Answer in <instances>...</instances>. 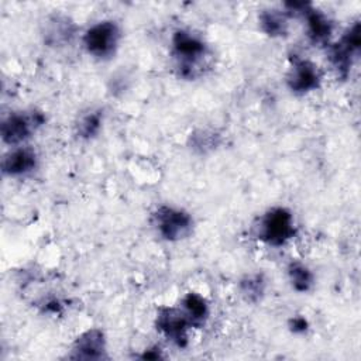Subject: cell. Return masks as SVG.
<instances>
[{"label": "cell", "instance_id": "cell-1", "mask_svg": "<svg viewBox=\"0 0 361 361\" xmlns=\"http://www.w3.org/2000/svg\"><path fill=\"white\" fill-rule=\"evenodd\" d=\"M171 54L178 75L192 80L203 73L209 56V47L199 34L179 28L172 34Z\"/></svg>", "mask_w": 361, "mask_h": 361}, {"label": "cell", "instance_id": "cell-2", "mask_svg": "<svg viewBox=\"0 0 361 361\" xmlns=\"http://www.w3.org/2000/svg\"><path fill=\"white\" fill-rule=\"evenodd\" d=\"M296 233L293 214L286 207H272L267 210L255 223V237L267 245L282 247Z\"/></svg>", "mask_w": 361, "mask_h": 361}, {"label": "cell", "instance_id": "cell-3", "mask_svg": "<svg viewBox=\"0 0 361 361\" xmlns=\"http://www.w3.org/2000/svg\"><path fill=\"white\" fill-rule=\"evenodd\" d=\"M121 31L116 21L113 20H103L90 25L83 37L82 42L89 55L96 59H110L120 44Z\"/></svg>", "mask_w": 361, "mask_h": 361}, {"label": "cell", "instance_id": "cell-4", "mask_svg": "<svg viewBox=\"0 0 361 361\" xmlns=\"http://www.w3.org/2000/svg\"><path fill=\"white\" fill-rule=\"evenodd\" d=\"M152 227L165 241H180L188 238L193 230V219L183 209L159 206L151 217Z\"/></svg>", "mask_w": 361, "mask_h": 361}, {"label": "cell", "instance_id": "cell-5", "mask_svg": "<svg viewBox=\"0 0 361 361\" xmlns=\"http://www.w3.org/2000/svg\"><path fill=\"white\" fill-rule=\"evenodd\" d=\"M44 124L45 114L42 111L30 110L11 113L3 120L0 126V135L4 144L10 147H20Z\"/></svg>", "mask_w": 361, "mask_h": 361}, {"label": "cell", "instance_id": "cell-6", "mask_svg": "<svg viewBox=\"0 0 361 361\" xmlns=\"http://www.w3.org/2000/svg\"><path fill=\"white\" fill-rule=\"evenodd\" d=\"M157 330L172 344L183 348L189 343V329H192L186 314L180 307L159 306L155 316Z\"/></svg>", "mask_w": 361, "mask_h": 361}, {"label": "cell", "instance_id": "cell-7", "mask_svg": "<svg viewBox=\"0 0 361 361\" xmlns=\"http://www.w3.org/2000/svg\"><path fill=\"white\" fill-rule=\"evenodd\" d=\"M361 47V30L360 24L354 23L338 42L330 47V62L333 68L341 78H345L350 72V66L353 63V58L358 54Z\"/></svg>", "mask_w": 361, "mask_h": 361}, {"label": "cell", "instance_id": "cell-8", "mask_svg": "<svg viewBox=\"0 0 361 361\" xmlns=\"http://www.w3.org/2000/svg\"><path fill=\"white\" fill-rule=\"evenodd\" d=\"M322 82V72L317 65L307 59L293 58L286 73V86L292 93L305 94L316 90Z\"/></svg>", "mask_w": 361, "mask_h": 361}, {"label": "cell", "instance_id": "cell-9", "mask_svg": "<svg viewBox=\"0 0 361 361\" xmlns=\"http://www.w3.org/2000/svg\"><path fill=\"white\" fill-rule=\"evenodd\" d=\"M69 358L103 360L106 358V336L100 329H89L79 334L71 348Z\"/></svg>", "mask_w": 361, "mask_h": 361}, {"label": "cell", "instance_id": "cell-10", "mask_svg": "<svg viewBox=\"0 0 361 361\" xmlns=\"http://www.w3.org/2000/svg\"><path fill=\"white\" fill-rule=\"evenodd\" d=\"M38 155L31 147H13L1 159V172L6 176L17 178L32 172L37 168Z\"/></svg>", "mask_w": 361, "mask_h": 361}, {"label": "cell", "instance_id": "cell-11", "mask_svg": "<svg viewBox=\"0 0 361 361\" xmlns=\"http://www.w3.org/2000/svg\"><path fill=\"white\" fill-rule=\"evenodd\" d=\"M307 24V35L313 44H326L333 32V23L326 14L313 8L310 4L302 13Z\"/></svg>", "mask_w": 361, "mask_h": 361}, {"label": "cell", "instance_id": "cell-12", "mask_svg": "<svg viewBox=\"0 0 361 361\" xmlns=\"http://www.w3.org/2000/svg\"><path fill=\"white\" fill-rule=\"evenodd\" d=\"M75 35V24L65 16H54L47 21L44 41L49 45H63Z\"/></svg>", "mask_w": 361, "mask_h": 361}, {"label": "cell", "instance_id": "cell-13", "mask_svg": "<svg viewBox=\"0 0 361 361\" xmlns=\"http://www.w3.org/2000/svg\"><path fill=\"white\" fill-rule=\"evenodd\" d=\"M179 307L186 314L192 327H202L209 317V303L202 295L196 292H188L182 298Z\"/></svg>", "mask_w": 361, "mask_h": 361}, {"label": "cell", "instance_id": "cell-14", "mask_svg": "<svg viewBox=\"0 0 361 361\" xmlns=\"http://www.w3.org/2000/svg\"><path fill=\"white\" fill-rule=\"evenodd\" d=\"M288 17L286 11H281L276 8L262 10L258 16V24L262 32L269 37H282L288 32Z\"/></svg>", "mask_w": 361, "mask_h": 361}, {"label": "cell", "instance_id": "cell-15", "mask_svg": "<svg viewBox=\"0 0 361 361\" xmlns=\"http://www.w3.org/2000/svg\"><path fill=\"white\" fill-rule=\"evenodd\" d=\"M103 126V111L100 109H89L82 113L75 124V133L80 140L94 138Z\"/></svg>", "mask_w": 361, "mask_h": 361}, {"label": "cell", "instance_id": "cell-16", "mask_svg": "<svg viewBox=\"0 0 361 361\" xmlns=\"http://www.w3.org/2000/svg\"><path fill=\"white\" fill-rule=\"evenodd\" d=\"M288 279L290 282V286L300 293L310 290L314 283V276L312 271L299 261H292L288 265Z\"/></svg>", "mask_w": 361, "mask_h": 361}, {"label": "cell", "instance_id": "cell-17", "mask_svg": "<svg viewBox=\"0 0 361 361\" xmlns=\"http://www.w3.org/2000/svg\"><path fill=\"white\" fill-rule=\"evenodd\" d=\"M265 286L267 282L262 274H248L238 283L243 298L251 303H255L262 299L265 293Z\"/></svg>", "mask_w": 361, "mask_h": 361}, {"label": "cell", "instance_id": "cell-18", "mask_svg": "<svg viewBox=\"0 0 361 361\" xmlns=\"http://www.w3.org/2000/svg\"><path fill=\"white\" fill-rule=\"evenodd\" d=\"M217 144H219V135L213 131L197 130L193 134H190V145L195 151H199L200 154L212 151Z\"/></svg>", "mask_w": 361, "mask_h": 361}, {"label": "cell", "instance_id": "cell-19", "mask_svg": "<svg viewBox=\"0 0 361 361\" xmlns=\"http://www.w3.org/2000/svg\"><path fill=\"white\" fill-rule=\"evenodd\" d=\"M307 327H309V323L303 316H295L289 320V329L293 333H305Z\"/></svg>", "mask_w": 361, "mask_h": 361}, {"label": "cell", "instance_id": "cell-20", "mask_svg": "<svg viewBox=\"0 0 361 361\" xmlns=\"http://www.w3.org/2000/svg\"><path fill=\"white\" fill-rule=\"evenodd\" d=\"M161 357V353H159V348H149L148 351H145L141 358H147V360H155V358H159Z\"/></svg>", "mask_w": 361, "mask_h": 361}]
</instances>
